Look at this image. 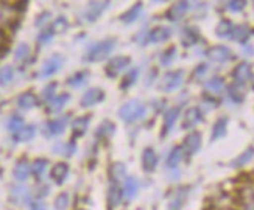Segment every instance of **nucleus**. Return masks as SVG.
<instances>
[{"label":"nucleus","mask_w":254,"mask_h":210,"mask_svg":"<svg viewBox=\"0 0 254 210\" xmlns=\"http://www.w3.org/2000/svg\"><path fill=\"white\" fill-rule=\"evenodd\" d=\"M115 48V39L114 38H108V39H103L100 42H97L95 45H92L88 51V61L91 62H99L106 59L112 50Z\"/></svg>","instance_id":"f257e3e1"},{"label":"nucleus","mask_w":254,"mask_h":210,"mask_svg":"<svg viewBox=\"0 0 254 210\" xmlns=\"http://www.w3.org/2000/svg\"><path fill=\"white\" fill-rule=\"evenodd\" d=\"M147 112V108L141 101L133 100L125 103L123 106L119 109V117L125 122H136V120H141Z\"/></svg>","instance_id":"f03ea898"},{"label":"nucleus","mask_w":254,"mask_h":210,"mask_svg":"<svg viewBox=\"0 0 254 210\" xmlns=\"http://www.w3.org/2000/svg\"><path fill=\"white\" fill-rule=\"evenodd\" d=\"M19 6L6 5L0 2V31H5L8 28H11L19 19Z\"/></svg>","instance_id":"7ed1b4c3"},{"label":"nucleus","mask_w":254,"mask_h":210,"mask_svg":"<svg viewBox=\"0 0 254 210\" xmlns=\"http://www.w3.org/2000/svg\"><path fill=\"white\" fill-rule=\"evenodd\" d=\"M184 81V72L176 70V72H168L161 78L159 81V89L164 92H173L176 90Z\"/></svg>","instance_id":"20e7f679"},{"label":"nucleus","mask_w":254,"mask_h":210,"mask_svg":"<svg viewBox=\"0 0 254 210\" xmlns=\"http://www.w3.org/2000/svg\"><path fill=\"white\" fill-rule=\"evenodd\" d=\"M108 6L109 0H92L86 6V9H84V17H86L88 22H95Z\"/></svg>","instance_id":"39448f33"},{"label":"nucleus","mask_w":254,"mask_h":210,"mask_svg":"<svg viewBox=\"0 0 254 210\" xmlns=\"http://www.w3.org/2000/svg\"><path fill=\"white\" fill-rule=\"evenodd\" d=\"M62 64H64V58H62L61 55L50 56L44 62V66L41 67V70H39V78H49L51 75H55V73L62 67Z\"/></svg>","instance_id":"423d86ee"},{"label":"nucleus","mask_w":254,"mask_h":210,"mask_svg":"<svg viewBox=\"0 0 254 210\" xmlns=\"http://www.w3.org/2000/svg\"><path fill=\"white\" fill-rule=\"evenodd\" d=\"M128 66H130V58L128 56H115V58L108 61L106 73L111 77H115V75H119V73H122Z\"/></svg>","instance_id":"0eeeda50"},{"label":"nucleus","mask_w":254,"mask_h":210,"mask_svg":"<svg viewBox=\"0 0 254 210\" xmlns=\"http://www.w3.org/2000/svg\"><path fill=\"white\" fill-rule=\"evenodd\" d=\"M201 120H203V114H201L200 108H189L184 112V119H183V128L190 129L197 126Z\"/></svg>","instance_id":"6e6552de"},{"label":"nucleus","mask_w":254,"mask_h":210,"mask_svg":"<svg viewBox=\"0 0 254 210\" xmlns=\"http://www.w3.org/2000/svg\"><path fill=\"white\" fill-rule=\"evenodd\" d=\"M200 148H201V134L200 132H190L187 137L184 139L183 151L192 156V154L198 153Z\"/></svg>","instance_id":"1a4fd4ad"},{"label":"nucleus","mask_w":254,"mask_h":210,"mask_svg":"<svg viewBox=\"0 0 254 210\" xmlns=\"http://www.w3.org/2000/svg\"><path fill=\"white\" fill-rule=\"evenodd\" d=\"M103 98H104L103 90L100 87H94V89H89L86 93H84L80 103H81L83 108H91V106H94V104L100 103Z\"/></svg>","instance_id":"9d476101"},{"label":"nucleus","mask_w":254,"mask_h":210,"mask_svg":"<svg viewBox=\"0 0 254 210\" xmlns=\"http://www.w3.org/2000/svg\"><path fill=\"white\" fill-rule=\"evenodd\" d=\"M206 55L212 62H226L232 56L231 50L225 45H217V47L209 48Z\"/></svg>","instance_id":"9b49d317"},{"label":"nucleus","mask_w":254,"mask_h":210,"mask_svg":"<svg viewBox=\"0 0 254 210\" xmlns=\"http://www.w3.org/2000/svg\"><path fill=\"white\" fill-rule=\"evenodd\" d=\"M232 77H234L237 84H242L243 86V84L248 83L251 78V66L248 62H240V64L236 66L234 72H232Z\"/></svg>","instance_id":"f8f14e48"},{"label":"nucleus","mask_w":254,"mask_h":210,"mask_svg":"<svg viewBox=\"0 0 254 210\" xmlns=\"http://www.w3.org/2000/svg\"><path fill=\"white\" fill-rule=\"evenodd\" d=\"M69 171H70V168H69V165L66 162H58L53 168H51V173H50L51 179H53L58 185H61L67 179Z\"/></svg>","instance_id":"ddd939ff"},{"label":"nucleus","mask_w":254,"mask_h":210,"mask_svg":"<svg viewBox=\"0 0 254 210\" xmlns=\"http://www.w3.org/2000/svg\"><path fill=\"white\" fill-rule=\"evenodd\" d=\"M157 167V154L154 153L153 148H145L142 153V168L145 171L152 173Z\"/></svg>","instance_id":"4468645a"},{"label":"nucleus","mask_w":254,"mask_h":210,"mask_svg":"<svg viewBox=\"0 0 254 210\" xmlns=\"http://www.w3.org/2000/svg\"><path fill=\"white\" fill-rule=\"evenodd\" d=\"M204 89H206V92L209 93V95L218 97L225 90V81H223V78H220V77H214L204 84Z\"/></svg>","instance_id":"2eb2a0df"},{"label":"nucleus","mask_w":254,"mask_h":210,"mask_svg":"<svg viewBox=\"0 0 254 210\" xmlns=\"http://www.w3.org/2000/svg\"><path fill=\"white\" fill-rule=\"evenodd\" d=\"M189 9V2L187 0H178L175 5H172V8L168 9V19L170 20H179L183 19Z\"/></svg>","instance_id":"dca6fc26"},{"label":"nucleus","mask_w":254,"mask_h":210,"mask_svg":"<svg viewBox=\"0 0 254 210\" xmlns=\"http://www.w3.org/2000/svg\"><path fill=\"white\" fill-rule=\"evenodd\" d=\"M17 106L24 111L33 109L35 106H38V97L33 92H24L17 97Z\"/></svg>","instance_id":"f3484780"},{"label":"nucleus","mask_w":254,"mask_h":210,"mask_svg":"<svg viewBox=\"0 0 254 210\" xmlns=\"http://www.w3.org/2000/svg\"><path fill=\"white\" fill-rule=\"evenodd\" d=\"M13 174L16 177V181H19V182L27 181L30 177V174H31V165L27 161H19L16 164V167H14Z\"/></svg>","instance_id":"a211bd4d"},{"label":"nucleus","mask_w":254,"mask_h":210,"mask_svg":"<svg viewBox=\"0 0 254 210\" xmlns=\"http://www.w3.org/2000/svg\"><path fill=\"white\" fill-rule=\"evenodd\" d=\"M170 36H172L170 28H167V27H157V28H154V30L150 31V35H148V39H150L152 42H154V44H159V42H165Z\"/></svg>","instance_id":"6ab92c4d"},{"label":"nucleus","mask_w":254,"mask_h":210,"mask_svg":"<svg viewBox=\"0 0 254 210\" xmlns=\"http://www.w3.org/2000/svg\"><path fill=\"white\" fill-rule=\"evenodd\" d=\"M251 36V28L248 25H237L232 28V33H231V39H234L236 42H240V44H243V42H247Z\"/></svg>","instance_id":"aec40b11"},{"label":"nucleus","mask_w":254,"mask_h":210,"mask_svg":"<svg viewBox=\"0 0 254 210\" xmlns=\"http://www.w3.org/2000/svg\"><path fill=\"white\" fill-rule=\"evenodd\" d=\"M89 122H91V117L89 115H84V117H78L72 122V132L75 137H80L84 132H86L88 126H89Z\"/></svg>","instance_id":"412c9836"},{"label":"nucleus","mask_w":254,"mask_h":210,"mask_svg":"<svg viewBox=\"0 0 254 210\" xmlns=\"http://www.w3.org/2000/svg\"><path fill=\"white\" fill-rule=\"evenodd\" d=\"M137 192H139V182H137L136 177H128V179L125 181L123 187H122V193L126 199H133Z\"/></svg>","instance_id":"4be33fe9"},{"label":"nucleus","mask_w":254,"mask_h":210,"mask_svg":"<svg viewBox=\"0 0 254 210\" xmlns=\"http://www.w3.org/2000/svg\"><path fill=\"white\" fill-rule=\"evenodd\" d=\"M66 129V119H55L47 123V137H53V135H59Z\"/></svg>","instance_id":"5701e85b"},{"label":"nucleus","mask_w":254,"mask_h":210,"mask_svg":"<svg viewBox=\"0 0 254 210\" xmlns=\"http://www.w3.org/2000/svg\"><path fill=\"white\" fill-rule=\"evenodd\" d=\"M36 135V126L35 125H25L22 129L17 131L14 134V140L16 142H28Z\"/></svg>","instance_id":"b1692460"},{"label":"nucleus","mask_w":254,"mask_h":210,"mask_svg":"<svg viewBox=\"0 0 254 210\" xmlns=\"http://www.w3.org/2000/svg\"><path fill=\"white\" fill-rule=\"evenodd\" d=\"M142 3L141 2H137L134 6H131L128 11H126L125 14H122L120 16V20L123 24H131V22H134V20L141 16V13H142Z\"/></svg>","instance_id":"393cba45"},{"label":"nucleus","mask_w":254,"mask_h":210,"mask_svg":"<svg viewBox=\"0 0 254 210\" xmlns=\"http://www.w3.org/2000/svg\"><path fill=\"white\" fill-rule=\"evenodd\" d=\"M69 100H70L69 93H59V95H56L53 100L49 103V111L50 112H59L62 108L66 106Z\"/></svg>","instance_id":"a878e982"},{"label":"nucleus","mask_w":254,"mask_h":210,"mask_svg":"<svg viewBox=\"0 0 254 210\" xmlns=\"http://www.w3.org/2000/svg\"><path fill=\"white\" fill-rule=\"evenodd\" d=\"M11 196H13V201L17 204H25L30 201V192L24 185H16L11 192Z\"/></svg>","instance_id":"bb28decb"},{"label":"nucleus","mask_w":254,"mask_h":210,"mask_svg":"<svg viewBox=\"0 0 254 210\" xmlns=\"http://www.w3.org/2000/svg\"><path fill=\"white\" fill-rule=\"evenodd\" d=\"M178 115H179V111L178 108H172V109H168L167 114H165V117H164V129H162V135H165L167 132H170L172 128H173V125L178 119Z\"/></svg>","instance_id":"cd10ccee"},{"label":"nucleus","mask_w":254,"mask_h":210,"mask_svg":"<svg viewBox=\"0 0 254 210\" xmlns=\"http://www.w3.org/2000/svg\"><path fill=\"white\" fill-rule=\"evenodd\" d=\"M88 78H89L88 72H77V73H73L72 77L67 78V84L73 89H78V87H83L84 84L88 83Z\"/></svg>","instance_id":"c85d7f7f"},{"label":"nucleus","mask_w":254,"mask_h":210,"mask_svg":"<svg viewBox=\"0 0 254 210\" xmlns=\"http://www.w3.org/2000/svg\"><path fill=\"white\" fill-rule=\"evenodd\" d=\"M122 196H123V193H122L120 185L117 184V181H114L111 184V187H109V190H108V201H109V204L111 206H117L122 201Z\"/></svg>","instance_id":"c756f323"},{"label":"nucleus","mask_w":254,"mask_h":210,"mask_svg":"<svg viewBox=\"0 0 254 210\" xmlns=\"http://www.w3.org/2000/svg\"><path fill=\"white\" fill-rule=\"evenodd\" d=\"M183 148L181 146H175V148L170 151V154H168L167 157V167H170V168H176L179 165V162L183 161Z\"/></svg>","instance_id":"7c9ffc66"},{"label":"nucleus","mask_w":254,"mask_h":210,"mask_svg":"<svg viewBox=\"0 0 254 210\" xmlns=\"http://www.w3.org/2000/svg\"><path fill=\"white\" fill-rule=\"evenodd\" d=\"M47 168H49V161L36 159L33 164H31V174L36 177H44V174L47 173Z\"/></svg>","instance_id":"2f4dec72"},{"label":"nucleus","mask_w":254,"mask_h":210,"mask_svg":"<svg viewBox=\"0 0 254 210\" xmlns=\"http://www.w3.org/2000/svg\"><path fill=\"white\" fill-rule=\"evenodd\" d=\"M30 53H31L30 45L25 44V42H20V44H19V45L16 47V50H14V61H16V62H24V61L28 59Z\"/></svg>","instance_id":"473e14b6"},{"label":"nucleus","mask_w":254,"mask_h":210,"mask_svg":"<svg viewBox=\"0 0 254 210\" xmlns=\"http://www.w3.org/2000/svg\"><path fill=\"white\" fill-rule=\"evenodd\" d=\"M197 41H198V33H197L194 28H184L181 31V42H183L184 47L194 45Z\"/></svg>","instance_id":"72a5a7b5"},{"label":"nucleus","mask_w":254,"mask_h":210,"mask_svg":"<svg viewBox=\"0 0 254 210\" xmlns=\"http://www.w3.org/2000/svg\"><path fill=\"white\" fill-rule=\"evenodd\" d=\"M14 80V69L13 66H3L0 67V86L5 87Z\"/></svg>","instance_id":"f704fd0d"},{"label":"nucleus","mask_w":254,"mask_h":210,"mask_svg":"<svg viewBox=\"0 0 254 210\" xmlns=\"http://www.w3.org/2000/svg\"><path fill=\"white\" fill-rule=\"evenodd\" d=\"M226 126H228V119L221 117L215 122L214 128H212V140L221 139L226 134Z\"/></svg>","instance_id":"c9c22d12"},{"label":"nucleus","mask_w":254,"mask_h":210,"mask_svg":"<svg viewBox=\"0 0 254 210\" xmlns=\"http://www.w3.org/2000/svg\"><path fill=\"white\" fill-rule=\"evenodd\" d=\"M25 126V123H24V119L20 117V115H11L9 117V120H8V123H6V128H8V131L9 132H13V134H16L17 131H20Z\"/></svg>","instance_id":"e433bc0d"},{"label":"nucleus","mask_w":254,"mask_h":210,"mask_svg":"<svg viewBox=\"0 0 254 210\" xmlns=\"http://www.w3.org/2000/svg\"><path fill=\"white\" fill-rule=\"evenodd\" d=\"M232 28H234V27H232V22H231V20L225 19V20H221V22L217 25L215 33H217L218 38H229L231 33H232Z\"/></svg>","instance_id":"4c0bfd02"},{"label":"nucleus","mask_w":254,"mask_h":210,"mask_svg":"<svg viewBox=\"0 0 254 210\" xmlns=\"http://www.w3.org/2000/svg\"><path fill=\"white\" fill-rule=\"evenodd\" d=\"M109 173H111L112 181H120L122 177H125V174H126L125 164H122V162H115V164H112L111 168H109Z\"/></svg>","instance_id":"58836bf2"},{"label":"nucleus","mask_w":254,"mask_h":210,"mask_svg":"<svg viewBox=\"0 0 254 210\" xmlns=\"http://www.w3.org/2000/svg\"><path fill=\"white\" fill-rule=\"evenodd\" d=\"M254 157V148H247L245 151H243L237 159L232 162V167H236V168H239V167H243V165H247L251 159Z\"/></svg>","instance_id":"ea45409f"},{"label":"nucleus","mask_w":254,"mask_h":210,"mask_svg":"<svg viewBox=\"0 0 254 210\" xmlns=\"http://www.w3.org/2000/svg\"><path fill=\"white\" fill-rule=\"evenodd\" d=\"M137 78H139V69H133L130 70L128 73H125V77L122 80V89H128L131 87L133 84L137 81Z\"/></svg>","instance_id":"a19ab883"},{"label":"nucleus","mask_w":254,"mask_h":210,"mask_svg":"<svg viewBox=\"0 0 254 210\" xmlns=\"http://www.w3.org/2000/svg\"><path fill=\"white\" fill-rule=\"evenodd\" d=\"M50 28L53 30V33L56 35H59V33H64V31L69 28V22H67V19L66 17H56L55 20H53V24L50 25Z\"/></svg>","instance_id":"79ce46f5"},{"label":"nucleus","mask_w":254,"mask_h":210,"mask_svg":"<svg viewBox=\"0 0 254 210\" xmlns=\"http://www.w3.org/2000/svg\"><path fill=\"white\" fill-rule=\"evenodd\" d=\"M69 204H70V196H69V193L64 192L56 196L53 206H55V210H67Z\"/></svg>","instance_id":"37998d69"},{"label":"nucleus","mask_w":254,"mask_h":210,"mask_svg":"<svg viewBox=\"0 0 254 210\" xmlns=\"http://www.w3.org/2000/svg\"><path fill=\"white\" fill-rule=\"evenodd\" d=\"M229 95H231V98L234 100V101H237V103H240V101H243V97H245V92H243V86L242 84H234V86H231L229 87Z\"/></svg>","instance_id":"c03bdc74"},{"label":"nucleus","mask_w":254,"mask_h":210,"mask_svg":"<svg viewBox=\"0 0 254 210\" xmlns=\"http://www.w3.org/2000/svg\"><path fill=\"white\" fill-rule=\"evenodd\" d=\"M55 38V33H53V30H51L50 27H46V28H42V31L39 33L38 36V44L41 45H44V44H49V42Z\"/></svg>","instance_id":"a18cd8bd"},{"label":"nucleus","mask_w":254,"mask_h":210,"mask_svg":"<svg viewBox=\"0 0 254 210\" xmlns=\"http://www.w3.org/2000/svg\"><path fill=\"white\" fill-rule=\"evenodd\" d=\"M56 86H58L56 83H51L44 87V90H42V100H44L46 103H50L56 97Z\"/></svg>","instance_id":"49530a36"},{"label":"nucleus","mask_w":254,"mask_h":210,"mask_svg":"<svg viewBox=\"0 0 254 210\" xmlns=\"http://www.w3.org/2000/svg\"><path fill=\"white\" fill-rule=\"evenodd\" d=\"M114 131H115V128H114L112 122H103L100 125V128L97 129V135L99 137H109V135L114 134Z\"/></svg>","instance_id":"de8ad7c7"},{"label":"nucleus","mask_w":254,"mask_h":210,"mask_svg":"<svg viewBox=\"0 0 254 210\" xmlns=\"http://www.w3.org/2000/svg\"><path fill=\"white\" fill-rule=\"evenodd\" d=\"M175 58H176V48L175 47H170V48L165 50L164 53H162V56H161V64L162 66H170L172 62L175 61Z\"/></svg>","instance_id":"09e8293b"},{"label":"nucleus","mask_w":254,"mask_h":210,"mask_svg":"<svg viewBox=\"0 0 254 210\" xmlns=\"http://www.w3.org/2000/svg\"><path fill=\"white\" fill-rule=\"evenodd\" d=\"M50 19H51L50 11H42L41 14L36 16V19H35V25H36L38 28H46L47 24L50 22Z\"/></svg>","instance_id":"8fccbe9b"},{"label":"nucleus","mask_w":254,"mask_h":210,"mask_svg":"<svg viewBox=\"0 0 254 210\" xmlns=\"http://www.w3.org/2000/svg\"><path fill=\"white\" fill-rule=\"evenodd\" d=\"M247 6V0H229V9L234 13H240Z\"/></svg>","instance_id":"3c124183"},{"label":"nucleus","mask_w":254,"mask_h":210,"mask_svg":"<svg viewBox=\"0 0 254 210\" xmlns=\"http://www.w3.org/2000/svg\"><path fill=\"white\" fill-rule=\"evenodd\" d=\"M73 153H75V143H73V142L64 143V150H62V154H64V156H72Z\"/></svg>","instance_id":"603ef678"},{"label":"nucleus","mask_w":254,"mask_h":210,"mask_svg":"<svg viewBox=\"0 0 254 210\" xmlns=\"http://www.w3.org/2000/svg\"><path fill=\"white\" fill-rule=\"evenodd\" d=\"M207 72V66L206 64H201L197 70H195V78H203L204 77V73Z\"/></svg>","instance_id":"864d4df0"},{"label":"nucleus","mask_w":254,"mask_h":210,"mask_svg":"<svg viewBox=\"0 0 254 210\" xmlns=\"http://www.w3.org/2000/svg\"><path fill=\"white\" fill-rule=\"evenodd\" d=\"M31 210H47V206L41 201H36V203L31 204Z\"/></svg>","instance_id":"5fc2aeb1"},{"label":"nucleus","mask_w":254,"mask_h":210,"mask_svg":"<svg viewBox=\"0 0 254 210\" xmlns=\"http://www.w3.org/2000/svg\"><path fill=\"white\" fill-rule=\"evenodd\" d=\"M2 3H6V5H13V6H17L22 0H0Z\"/></svg>","instance_id":"6e6d98bb"},{"label":"nucleus","mask_w":254,"mask_h":210,"mask_svg":"<svg viewBox=\"0 0 254 210\" xmlns=\"http://www.w3.org/2000/svg\"><path fill=\"white\" fill-rule=\"evenodd\" d=\"M3 44H5V36H3V31H0V48L3 47Z\"/></svg>","instance_id":"4d7b16f0"},{"label":"nucleus","mask_w":254,"mask_h":210,"mask_svg":"<svg viewBox=\"0 0 254 210\" xmlns=\"http://www.w3.org/2000/svg\"><path fill=\"white\" fill-rule=\"evenodd\" d=\"M253 89H254V80H253Z\"/></svg>","instance_id":"13d9d810"},{"label":"nucleus","mask_w":254,"mask_h":210,"mask_svg":"<svg viewBox=\"0 0 254 210\" xmlns=\"http://www.w3.org/2000/svg\"><path fill=\"white\" fill-rule=\"evenodd\" d=\"M253 2H254V0H253Z\"/></svg>","instance_id":"bf43d9fd"}]
</instances>
